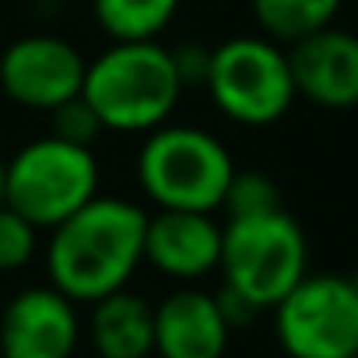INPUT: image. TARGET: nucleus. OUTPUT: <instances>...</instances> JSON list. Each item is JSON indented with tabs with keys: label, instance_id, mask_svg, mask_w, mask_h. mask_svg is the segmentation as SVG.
I'll return each instance as SVG.
<instances>
[{
	"label": "nucleus",
	"instance_id": "f257e3e1",
	"mask_svg": "<svg viewBox=\"0 0 358 358\" xmlns=\"http://www.w3.org/2000/svg\"><path fill=\"white\" fill-rule=\"evenodd\" d=\"M148 211L127 197L99 194L67 222L50 229L46 274L57 292L78 306H92L120 288L144 264Z\"/></svg>",
	"mask_w": 358,
	"mask_h": 358
},
{
	"label": "nucleus",
	"instance_id": "f03ea898",
	"mask_svg": "<svg viewBox=\"0 0 358 358\" xmlns=\"http://www.w3.org/2000/svg\"><path fill=\"white\" fill-rule=\"evenodd\" d=\"M183 81L172 50L158 39L109 43L85 64L81 99L92 106L106 134H151L172 120Z\"/></svg>",
	"mask_w": 358,
	"mask_h": 358
},
{
	"label": "nucleus",
	"instance_id": "7ed1b4c3",
	"mask_svg": "<svg viewBox=\"0 0 358 358\" xmlns=\"http://www.w3.org/2000/svg\"><path fill=\"white\" fill-rule=\"evenodd\" d=\"M134 172L141 194L155 204V211L215 215L225 204L236 162L211 130L190 123H162L158 130L144 134Z\"/></svg>",
	"mask_w": 358,
	"mask_h": 358
},
{
	"label": "nucleus",
	"instance_id": "20e7f679",
	"mask_svg": "<svg viewBox=\"0 0 358 358\" xmlns=\"http://www.w3.org/2000/svg\"><path fill=\"white\" fill-rule=\"evenodd\" d=\"M218 271L222 288L246 299L257 313H267L309 274L306 232L285 208L225 218Z\"/></svg>",
	"mask_w": 358,
	"mask_h": 358
},
{
	"label": "nucleus",
	"instance_id": "39448f33",
	"mask_svg": "<svg viewBox=\"0 0 358 358\" xmlns=\"http://www.w3.org/2000/svg\"><path fill=\"white\" fill-rule=\"evenodd\" d=\"M95 148H81L43 134L4 158V204L29 218L39 232L57 229L92 197H99Z\"/></svg>",
	"mask_w": 358,
	"mask_h": 358
},
{
	"label": "nucleus",
	"instance_id": "423d86ee",
	"mask_svg": "<svg viewBox=\"0 0 358 358\" xmlns=\"http://www.w3.org/2000/svg\"><path fill=\"white\" fill-rule=\"evenodd\" d=\"M204 92L239 127H271L288 116L295 95L288 50L267 36H232L208 57Z\"/></svg>",
	"mask_w": 358,
	"mask_h": 358
},
{
	"label": "nucleus",
	"instance_id": "0eeeda50",
	"mask_svg": "<svg viewBox=\"0 0 358 358\" xmlns=\"http://www.w3.org/2000/svg\"><path fill=\"white\" fill-rule=\"evenodd\" d=\"M271 313L288 358L358 355V288L348 274H306Z\"/></svg>",
	"mask_w": 358,
	"mask_h": 358
},
{
	"label": "nucleus",
	"instance_id": "6e6552de",
	"mask_svg": "<svg viewBox=\"0 0 358 358\" xmlns=\"http://www.w3.org/2000/svg\"><path fill=\"white\" fill-rule=\"evenodd\" d=\"M81 50L53 32H29L0 53V92L15 106L32 113H53L57 106L81 95L85 81Z\"/></svg>",
	"mask_w": 358,
	"mask_h": 358
},
{
	"label": "nucleus",
	"instance_id": "1a4fd4ad",
	"mask_svg": "<svg viewBox=\"0 0 358 358\" xmlns=\"http://www.w3.org/2000/svg\"><path fill=\"white\" fill-rule=\"evenodd\" d=\"M78 344V302L53 285L22 288L0 306V358H74Z\"/></svg>",
	"mask_w": 358,
	"mask_h": 358
},
{
	"label": "nucleus",
	"instance_id": "9d476101",
	"mask_svg": "<svg viewBox=\"0 0 358 358\" xmlns=\"http://www.w3.org/2000/svg\"><path fill=\"white\" fill-rule=\"evenodd\" d=\"M222 225L204 211H155L144 225V264L158 274L194 285L218 271Z\"/></svg>",
	"mask_w": 358,
	"mask_h": 358
},
{
	"label": "nucleus",
	"instance_id": "9b49d317",
	"mask_svg": "<svg viewBox=\"0 0 358 358\" xmlns=\"http://www.w3.org/2000/svg\"><path fill=\"white\" fill-rule=\"evenodd\" d=\"M295 95L320 109L358 106V36L348 29H320L288 46Z\"/></svg>",
	"mask_w": 358,
	"mask_h": 358
},
{
	"label": "nucleus",
	"instance_id": "f8f14e48",
	"mask_svg": "<svg viewBox=\"0 0 358 358\" xmlns=\"http://www.w3.org/2000/svg\"><path fill=\"white\" fill-rule=\"evenodd\" d=\"M229 337L215 292L179 285L155 306V358H225Z\"/></svg>",
	"mask_w": 358,
	"mask_h": 358
},
{
	"label": "nucleus",
	"instance_id": "ddd939ff",
	"mask_svg": "<svg viewBox=\"0 0 358 358\" xmlns=\"http://www.w3.org/2000/svg\"><path fill=\"white\" fill-rule=\"evenodd\" d=\"M85 330L99 358H155V306L130 288L92 302Z\"/></svg>",
	"mask_w": 358,
	"mask_h": 358
},
{
	"label": "nucleus",
	"instance_id": "4468645a",
	"mask_svg": "<svg viewBox=\"0 0 358 358\" xmlns=\"http://www.w3.org/2000/svg\"><path fill=\"white\" fill-rule=\"evenodd\" d=\"M183 0H92V18L109 36V43H144L158 39Z\"/></svg>",
	"mask_w": 358,
	"mask_h": 358
},
{
	"label": "nucleus",
	"instance_id": "2eb2a0df",
	"mask_svg": "<svg viewBox=\"0 0 358 358\" xmlns=\"http://www.w3.org/2000/svg\"><path fill=\"white\" fill-rule=\"evenodd\" d=\"M344 0H250L253 18L274 43H299L327 25H334Z\"/></svg>",
	"mask_w": 358,
	"mask_h": 358
},
{
	"label": "nucleus",
	"instance_id": "dca6fc26",
	"mask_svg": "<svg viewBox=\"0 0 358 358\" xmlns=\"http://www.w3.org/2000/svg\"><path fill=\"white\" fill-rule=\"evenodd\" d=\"M281 204V190L267 172H239L232 176V183L225 190V218H250V215H267L278 211Z\"/></svg>",
	"mask_w": 358,
	"mask_h": 358
},
{
	"label": "nucleus",
	"instance_id": "f3484780",
	"mask_svg": "<svg viewBox=\"0 0 358 358\" xmlns=\"http://www.w3.org/2000/svg\"><path fill=\"white\" fill-rule=\"evenodd\" d=\"M39 253V229L22 218L15 208L0 204V274L29 267Z\"/></svg>",
	"mask_w": 358,
	"mask_h": 358
},
{
	"label": "nucleus",
	"instance_id": "a211bd4d",
	"mask_svg": "<svg viewBox=\"0 0 358 358\" xmlns=\"http://www.w3.org/2000/svg\"><path fill=\"white\" fill-rule=\"evenodd\" d=\"M50 116V134L60 137V141H71V144H81V148H95V141L106 134V127L99 123V116L92 113V106L74 95L71 102L57 106Z\"/></svg>",
	"mask_w": 358,
	"mask_h": 358
},
{
	"label": "nucleus",
	"instance_id": "6ab92c4d",
	"mask_svg": "<svg viewBox=\"0 0 358 358\" xmlns=\"http://www.w3.org/2000/svg\"><path fill=\"white\" fill-rule=\"evenodd\" d=\"M208 57H211V50L208 46H197V43H183V46L172 50V64H176V74H179V81H183V88L187 85H201L204 88Z\"/></svg>",
	"mask_w": 358,
	"mask_h": 358
},
{
	"label": "nucleus",
	"instance_id": "aec40b11",
	"mask_svg": "<svg viewBox=\"0 0 358 358\" xmlns=\"http://www.w3.org/2000/svg\"><path fill=\"white\" fill-rule=\"evenodd\" d=\"M0 204H4V155H0Z\"/></svg>",
	"mask_w": 358,
	"mask_h": 358
},
{
	"label": "nucleus",
	"instance_id": "412c9836",
	"mask_svg": "<svg viewBox=\"0 0 358 358\" xmlns=\"http://www.w3.org/2000/svg\"><path fill=\"white\" fill-rule=\"evenodd\" d=\"M348 278H351V285H355V288H358V271H351V274H348Z\"/></svg>",
	"mask_w": 358,
	"mask_h": 358
},
{
	"label": "nucleus",
	"instance_id": "4be33fe9",
	"mask_svg": "<svg viewBox=\"0 0 358 358\" xmlns=\"http://www.w3.org/2000/svg\"><path fill=\"white\" fill-rule=\"evenodd\" d=\"M351 358H358V355H351Z\"/></svg>",
	"mask_w": 358,
	"mask_h": 358
}]
</instances>
